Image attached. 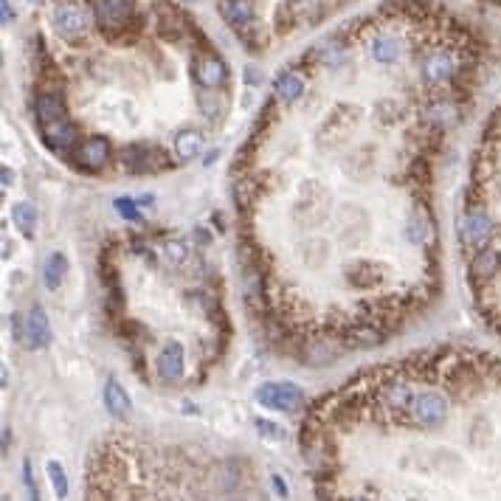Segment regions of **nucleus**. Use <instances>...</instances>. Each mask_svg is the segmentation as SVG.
Segmentation results:
<instances>
[{"label":"nucleus","mask_w":501,"mask_h":501,"mask_svg":"<svg viewBox=\"0 0 501 501\" xmlns=\"http://www.w3.org/2000/svg\"><path fill=\"white\" fill-rule=\"evenodd\" d=\"M462 99L465 85L426 76L411 96H378L369 116L332 104L307 138L257 124L231 197L245 307L279 355L336 363L397 338L437 302V163Z\"/></svg>","instance_id":"nucleus-1"},{"label":"nucleus","mask_w":501,"mask_h":501,"mask_svg":"<svg viewBox=\"0 0 501 501\" xmlns=\"http://www.w3.org/2000/svg\"><path fill=\"white\" fill-rule=\"evenodd\" d=\"M99 282L107 321L144 383L189 389L223 361L231 344L223 282L186 237L163 228L110 237Z\"/></svg>","instance_id":"nucleus-2"},{"label":"nucleus","mask_w":501,"mask_h":501,"mask_svg":"<svg viewBox=\"0 0 501 501\" xmlns=\"http://www.w3.org/2000/svg\"><path fill=\"white\" fill-rule=\"evenodd\" d=\"M91 23H93L91 6L76 3V0H65V3L54 6V12H51V26H54V31L62 43H76V39H82L91 31Z\"/></svg>","instance_id":"nucleus-3"},{"label":"nucleus","mask_w":501,"mask_h":501,"mask_svg":"<svg viewBox=\"0 0 501 501\" xmlns=\"http://www.w3.org/2000/svg\"><path fill=\"white\" fill-rule=\"evenodd\" d=\"M257 403L271 408V411H287V414H299L307 406L304 392L296 383L287 381H268L257 389Z\"/></svg>","instance_id":"nucleus-4"},{"label":"nucleus","mask_w":501,"mask_h":501,"mask_svg":"<svg viewBox=\"0 0 501 501\" xmlns=\"http://www.w3.org/2000/svg\"><path fill=\"white\" fill-rule=\"evenodd\" d=\"M26 344L31 349H43L51 341V327H48V316L43 313V307H31L26 316Z\"/></svg>","instance_id":"nucleus-5"},{"label":"nucleus","mask_w":501,"mask_h":501,"mask_svg":"<svg viewBox=\"0 0 501 501\" xmlns=\"http://www.w3.org/2000/svg\"><path fill=\"white\" fill-rule=\"evenodd\" d=\"M12 220H15V228H17L23 237H34L37 208H34L31 203H15V206H12Z\"/></svg>","instance_id":"nucleus-6"},{"label":"nucleus","mask_w":501,"mask_h":501,"mask_svg":"<svg viewBox=\"0 0 501 501\" xmlns=\"http://www.w3.org/2000/svg\"><path fill=\"white\" fill-rule=\"evenodd\" d=\"M104 406H107V411H113V414H118V417L130 411V397H127V392L118 386L116 378H110L107 386H104Z\"/></svg>","instance_id":"nucleus-7"},{"label":"nucleus","mask_w":501,"mask_h":501,"mask_svg":"<svg viewBox=\"0 0 501 501\" xmlns=\"http://www.w3.org/2000/svg\"><path fill=\"white\" fill-rule=\"evenodd\" d=\"M43 273H46V287H48V290H57L60 282H62V276L68 273V259H65V254H51V257L46 259Z\"/></svg>","instance_id":"nucleus-8"},{"label":"nucleus","mask_w":501,"mask_h":501,"mask_svg":"<svg viewBox=\"0 0 501 501\" xmlns=\"http://www.w3.org/2000/svg\"><path fill=\"white\" fill-rule=\"evenodd\" d=\"M48 473H51V484H54L57 498H68V479H65L62 465L60 462H48Z\"/></svg>","instance_id":"nucleus-9"},{"label":"nucleus","mask_w":501,"mask_h":501,"mask_svg":"<svg viewBox=\"0 0 501 501\" xmlns=\"http://www.w3.org/2000/svg\"><path fill=\"white\" fill-rule=\"evenodd\" d=\"M116 206L121 208V215L127 217V220H141V215L136 212V203L130 197H124V200H116Z\"/></svg>","instance_id":"nucleus-10"},{"label":"nucleus","mask_w":501,"mask_h":501,"mask_svg":"<svg viewBox=\"0 0 501 501\" xmlns=\"http://www.w3.org/2000/svg\"><path fill=\"white\" fill-rule=\"evenodd\" d=\"M3 23H9V0H3Z\"/></svg>","instance_id":"nucleus-11"}]
</instances>
